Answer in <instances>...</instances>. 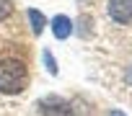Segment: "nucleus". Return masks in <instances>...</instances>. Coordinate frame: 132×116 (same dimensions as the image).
Wrapping results in <instances>:
<instances>
[{
    "label": "nucleus",
    "mask_w": 132,
    "mask_h": 116,
    "mask_svg": "<svg viewBox=\"0 0 132 116\" xmlns=\"http://www.w3.org/2000/svg\"><path fill=\"white\" fill-rule=\"evenodd\" d=\"M26 83H29V70L23 62H18V60L0 62V93L16 95L26 88Z\"/></svg>",
    "instance_id": "f257e3e1"
},
{
    "label": "nucleus",
    "mask_w": 132,
    "mask_h": 116,
    "mask_svg": "<svg viewBox=\"0 0 132 116\" xmlns=\"http://www.w3.org/2000/svg\"><path fill=\"white\" fill-rule=\"evenodd\" d=\"M52 34H54L57 39H68V36L73 34V21H70L68 16H54V18H52Z\"/></svg>",
    "instance_id": "20e7f679"
},
{
    "label": "nucleus",
    "mask_w": 132,
    "mask_h": 116,
    "mask_svg": "<svg viewBox=\"0 0 132 116\" xmlns=\"http://www.w3.org/2000/svg\"><path fill=\"white\" fill-rule=\"evenodd\" d=\"M29 21H31V31H34L36 36H39V34L44 31V26H47V18H44L36 8H31V11H29Z\"/></svg>",
    "instance_id": "39448f33"
},
{
    "label": "nucleus",
    "mask_w": 132,
    "mask_h": 116,
    "mask_svg": "<svg viewBox=\"0 0 132 116\" xmlns=\"http://www.w3.org/2000/svg\"><path fill=\"white\" fill-rule=\"evenodd\" d=\"M11 13H13V3H11V0H0V21L8 18Z\"/></svg>",
    "instance_id": "0eeeda50"
},
{
    "label": "nucleus",
    "mask_w": 132,
    "mask_h": 116,
    "mask_svg": "<svg viewBox=\"0 0 132 116\" xmlns=\"http://www.w3.org/2000/svg\"><path fill=\"white\" fill-rule=\"evenodd\" d=\"M42 54H44V62H47V70H49V75H57V62H54L52 52H49V49H44Z\"/></svg>",
    "instance_id": "423d86ee"
},
{
    "label": "nucleus",
    "mask_w": 132,
    "mask_h": 116,
    "mask_svg": "<svg viewBox=\"0 0 132 116\" xmlns=\"http://www.w3.org/2000/svg\"><path fill=\"white\" fill-rule=\"evenodd\" d=\"M42 113L44 116H70V108H68V103H65L62 98L52 95V98H47L42 103Z\"/></svg>",
    "instance_id": "7ed1b4c3"
},
{
    "label": "nucleus",
    "mask_w": 132,
    "mask_h": 116,
    "mask_svg": "<svg viewBox=\"0 0 132 116\" xmlns=\"http://www.w3.org/2000/svg\"><path fill=\"white\" fill-rule=\"evenodd\" d=\"M111 21L117 23H129L132 21V0H109V5H106Z\"/></svg>",
    "instance_id": "f03ea898"
},
{
    "label": "nucleus",
    "mask_w": 132,
    "mask_h": 116,
    "mask_svg": "<svg viewBox=\"0 0 132 116\" xmlns=\"http://www.w3.org/2000/svg\"><path fill=\"white\" fill-rule=\"evenodd\" d=\"M109 116H124V113H122V111H111Z\"/></svg>",
    "instance_id": "6e6552de"
}]
</instances>
